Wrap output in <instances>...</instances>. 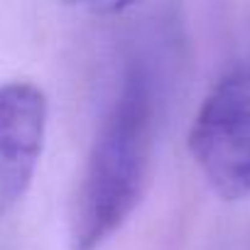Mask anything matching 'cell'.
<instances>
[{
    "mask_svg": "<svg viewBox=\"0 0 250 250\" xmlns=\"http://www.w3.org/2000/svg\"><path fill=\"white\" fill-rule=\"evenodd\" d=\"M160 93L145 66H130L101 120L69 211V248L101 250L140 206L155 162Z\"/></svg>",
    "mask_w": 250,
    "mask_h": 250,
    "instance_id": "6da1fadb",
    "label": "cell"
},
{
    "mask_svg": "<svg viewBox=\"0 0 250 250\" xmlns=\"http://www.w3.org/2000/svg\"><path fill=\"white\" fill-rule=\"evenodd\" d=\"M189 152L216 196H250V44L201 101Z\"/></svg>",
    "mask_w": 250,
    "mask_h": 250,
    "instance_id": "7a4b0ae2",
    "label": "cell"
},
{
    "mask_svg": "<svg viewBox=\"0 0 250 250\" xmlns=\"http://www.w3.org/2000/svg\"><path fill=\"white\" fill-rule=\"evenodd\" d=\"M47 93L25 79L0 83V213L30 191L47 140Z\"/></svg>",
    "mask_w": 250,
    "mask_h": 250,
    "instance_id": "3957f363",
    "label": "cell"
}]
</instances>
